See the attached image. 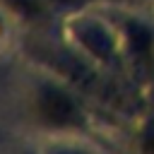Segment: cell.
<instances>
[{"instance_id": "cell-1", "label": "cell", "mask_w": 154, "mask_h": 154, "mask_svg": "<svg viewBox=\"0 0 154 154\" xmlns=\"http://www.w3.org/2000/svg\"><path fill=\"white\" fill-rule=\"evenodd\" d=\"M22 111L36 135H82L96 132L94 113L77 87L46 67H31L22 84Z\"/></svg>"}, {"instance_id": "cell-2", "label": "cell", "mask_w": 154, "mask_h": 154, "mask_svg": "<svg viewBox=\"0 0 154 154\" xmlns=\"http://www.w3.org/2000/svg\"><path fill=\"white\" fill-rule=\"evenodd\" d=\"M55 29L63 43L70 48V53L77 60L91 65L94 70L113 72L125 67L120 31L106 2L99 7H89L60 17Z\"/></svg>"}, {"instance_id": "cell-8", "label": "cell", "mask_w": 154, "mask_h": 154, "mask_svg": "<svg viewBox=\"0 0 154 154\" xmlns=\"http://www.w3.org/2000/svg\"><path fill=\"white\" fill-rule=\"evenodd\" d=\"M128 2H132V5H137V7H142V5H154V0H128Z\"/></svg>"}, {"instance_id": "cell-4", "label": "cell", "mask_w": 154, "mask_h": 154, "mask_svg": "<svg viewBox=\"0 0 154 154\" xmlns=\"http://www.w3.org/2000/svg\"><path fill=\"white\" fill-rule=\"evenodd\" d=\"M0 12L26 26H58V17L46 0H0Z\"/></svg>"}, {"instance_id": "cell-7", "label": "cell", "mask_w": 154, "mask_h": 154, "mask_svg": "<svg viewBox=\"0 0 154 154\" xmlns=\"http://www.w3.org/2000/svg\"><path fill=\"white\" fill-rule=\"evenodd\" d=\"M5 154H43L41 152V144H38V137L36 140H29V142H19V144H12Z\"/></svg>"}, {"instance_id": "cell-3", "label": "cell", "mask_w": 154, "mask_h": 154, "mask_svg": "<svg viewBox=\"0 0 154 154\" xmlns=\"http://www.w3.org/2000/svg\"><path fill=\"white\" fill-rule=\"evenodd\" d=\"M108 12L113 14L120 41H123V60L130 72H149L154 67V24L142 17V7L130 2L111 5L106 2Z\"/></svg>"}, {"instance_id": "cell-5", "label": "cell", "mask_w": 154, "mask_h": 154, "mask_svg": "<svg viewBox=\"0 0 154 154\" xmlns=\"http://www.w3.org/2000/svg\"><path fill=\"white\" fill-rule=\"evenodd\" d=\"M43 154H103L91 137L82 135H38Z\"/></svg>"}, {"instance_id": "cell-6", "label": "cell", "mask_w": 154, "mask_h": 154, "mask_svg": "<svg viewBox=\"0 0 154 154\" xmlns=\"http://www.w3.org/2000/svg\"><path fill=\"white\" fill-rule=\"evenodd\" d=\"M48 7L53 10V14L58 17H65V14H72V12H79V10H89V7H99L103 5L106 0H46Z\"/></svg>"}]
</instances>
